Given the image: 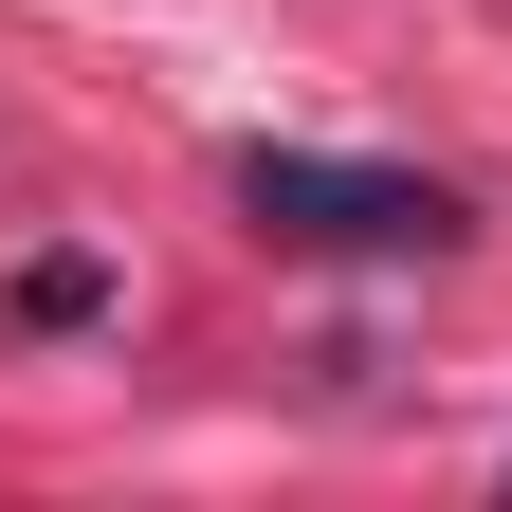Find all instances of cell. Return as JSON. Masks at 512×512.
Instances as JSON below:
<instances>
[{"instance_id": "6da1fadb", "label": "cell", "mask_w": 512, "mask_h": 512, "mask_svg": "<svg viewBox=\"0 0 512 512\" xmlns=\"http://www.w3.org/2000/svg\"><path fill=\"white\" fill-rule=\"evenodd\" d=\"M238 220L275 256H458L476 202L421 165H348V147H238Z\"/></svg>"}, {"instance_id": "7a4b0ae2", "label": "cell", "mask_w": 512, "mask_h": 512, "mask_svg": "<svg viewBox=\"0 0 512 512\" xmlns=\"http://www.w3.org/2000/svg\"><path fill=\"white\" fill-rule=\"evenodd\" d=\"M19 311H37V330H92V311H110V275H92V256H37V275H19Z\"/></svg>"}]
</instances>
